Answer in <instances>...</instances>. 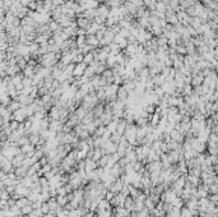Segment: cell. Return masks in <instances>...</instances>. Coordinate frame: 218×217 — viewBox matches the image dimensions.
Instances as JSON below:
<instances>
[{"label":"cell","instance_id":"1","mask_svg":"<svg viewBox=\"0 0 218 217\" xmlns=\"http://www.w3.org/2000/svg\"><path fill=\"white\" fill-rule=\"evenodd\" d=\"M87 65L84 64V63H79V64H75L74 69H73V73L72 75L74 77V78H80L83 74H84V70H86Z\"/></svg>","mask_w":218,"mask_h":217},{"label":"cell","instance_id":"2","mask_svg":"<svg viewBox=\"0 0 218 217\" xmlns=\"http://www.w3.org/2000/svg\"><path fill=\"white\" fill-rule=\"evenodd\" d=\"M128 91H126L122 86H119L117 91H116V100L117 101H121V102H126V99H128Z\"/></svg>","mask_w":218,"mask_h":217},{"label":"cell","instance_id":"3","mask_svg":"<svg viewBox=\"0 0 218 217\" xmlns=\"http://www.w3.org/2000/svg\"><path fill=\"white\" fill-rule=\"evenodd\" d=\"M97 16H101V17H105V18H107L108 16H110V6L105 5L103 3H101L100 5L97 6Z\"/></svg>","mask_w":218,"mask_h":217},{"label":"cell","instance_id":"4","mask_svg":"<svg viewBox=\"0 0 218 217\" xmlns=\"http://www.w3.org/2000/svg\"><path fill=\"white\" fill-rule=\"evenodd\" d=\"M170 134V138H171V141H175V142H177V143H181L184 142V134H181L179 130H176V129H172V130L168 133Z\"/></svg>","mask_w":218,"mask_h":217},{"label":"cell","instance_id":"5","mask_svg":"<svg viewBox=\"0 0 218 217\" xmlns=\"http://www.w3.org/2000/svg\"><path fill=\"white\" fill-rule=\"evenodd\" d=\"M75 22H77V26H78V28H84L87 30L88 27L91 26V20L84 18V17H79V18H75Z\"/></svg>","mask_w":218,"mask_h":217},{"label":"cell","instance_id":"6","mask_svg":"<svg viewBox=\"0 0 218 217\" xmlns=\"http://www.w3.org/2000/svg\"><path fill=\"white\" fill-rule=\"evenodd\" d=\"M27 171H28V167L26 166H19V167H15L14 169V174L18 179H23V178L27 176Z\"/></svg>","mask_w":218,"mask_h":217},{"label":"cell","instance_id":"7","mask_svg":"<svg viewBox=\"0 0 218 217\" xmlns=\"http://www.w3.org/2000/svg\"><path fill=\"white\" fill-rule=\"evenodd\" d=\"M103 111H105V106H103V104H100V102H98L96 106H93V108H92V114L94 118H100L101 115L103 114Z\"/></svg>","mask_w":218,"mask_h":217},{"label":"cell","instance_id":"8","mask_svg":"<svg viewBox=\"0 0 218 217\" xmlns=\"http://www.w3.org/2000/svg\"><path fill=\"white\" fill-rule=\"evenodd\" d=\"M203 80H204V77H203L202 74H199L198 75H194V77H191V83H190V86L194 88V87H198V86H202L203 85Z\"/></svg>","mask_w":218,"mask_h":217},{"label":"cell","instance_id":"9","mask_svg":"<svg viewBox=\"0 0 218 217\" xmlns=\"http://www.w3.org/2000/svg\"><path fill=\"white\" fill-rule=\"evenodd\" d=\"M97 169V162L93 160H89V159H86V167H84V171L87 173H91V171L96 170Z\"/></svg>","mask_w":218,"mask_h":217},{"label":"cell","instance_id":"10","mask_svg":"<svg viewBox=\"0 0 218 217\" xmlns=\"http://www.w3.org/2000/svg\"><path fill=\"white\" fill-rule=\"evenodd\" d=\"M60 61L63 63V64H65V65L70 64V63L73 61V55L70 54L69 51H64V52H61V58H60Z\"/></svg>","mask_w":218,"mask_h":217},{"label":"cell","instance_id":"11","mask_svg":"<svg viewBox=\"0 0 218 217\" xmlns=\"http://www.w3.org/2000/svg\"><path fill=\"white\" fill-rule=\"evenodd\" d=\"M86 45H89L92 47H98V40L94 35H87L86 36Z\"/></svg>","mask_w":218,"mask_h":217},{"label":"cell","instance_id":"12","mask_svg":"<svg viewBox=\"0 0 218 217\" xmlns=\"http://www.w3.org/2000/svg\"><path fill=\"white\" fill-rule=\"evenodd\" d=\"M126 125H128V123H126V120L125 119H120V120L117 121V125H116V130L115 132H117L119 134H124V130H125V128H126Z\"/></svg>","mask_w":218,"mask_h":217},{"label":"cell","instance_id":"13","mask_svg":"<svg viewBox=\"0 0 218 217\" xmlns=\"http://www.w3.org/2000/svg\"><path fill=\"white\" fill-rule=\"evenodd\" d=\"M124 208L129 209L130 212L134 211V199H133L130 195H128V197L125 198V202H124ZM135 212V211H134Z\"/></svg>","mask_w":218,"mask_h":217},{"label":"cell","instance_id":"14","mask_svg":"<svg viewBox=\"0 0 218 217\" xmlns=\"http://www.w3.org/2000/svg\"><path fill=\"white\" fill-rule=\"evenodd\" d=\"M110 159H111V155H108V153H107V155H105V156H102L98 161H96L97 167H105L107 165V162H108V160H110Z\"/></svg>","mask_w":218,"mask_h":217},{"label":"cell","instance_id":"15","mask_svg":"<svg viewBox=\"0 0 218 217\" xmlns=\"http://www.w3.org/2000/svg\"><path fill=\"white\" fill-rule=\"evenodd\" d=\"M156 4H157L156 0H143V6L148 10L156 9Z\"/></svg>","mask_w":218,"mask_h":217},{"label":"cell","instance_id":"16","mask_svg":"<svg viewBox=\"0 0 218 217\" xmlns=\"http://www.w3.org/2000/svg\"><path fill=\"white\" fill-rule=\"evenodd\" d=\"M19 148H20V153H23V155H26V153H30V152H33V151H34V146L31 144V143H27V144L19 147Z\"/></svg>","mask_w":218,"mask_h":217},{"label":"cell","instance_id":"17","mask_svg":"<svg viewBox=\"0 0 218 217\" xmlns=\"http://www.w3.org/2000/svg\"><path fill=\"white\" fill-rule=\"evenodd\" d=\"M30 201H28V198L27 197H20L19 199H17L15 201V206L18 208H22V207H24V206H27V204H30Z\"/></svg>","mask_w":218,"mask_h":217},{"label":"cell","instance_id":"18","mask_svg":"<svg viewBox=\"0 0 218 217\" xmlns=\"http://www.w3.org/2000/svg\"><path fill=\"white\" fill-rule=\"evenodd\" d=\"M152 80H153L154 86H158V87H160L163 82H166V78H165L163 75H161V74H157V75L152 77Z\"/></svg>","mask_w":218,"mask_h":217},{"label":"cell","instance_id":"19","mask_svg":"<svg viewBox=\"0 0 218 217\" xmlns=\"http://www.w3.org/2000/svg\"><path fill=\"white\" fill-rule=\"evenodd\" d=\"M87 113H88V111H87L83 106H78V107L75 108V111H74V114L80 119V120H82V119H83L84 116H86V114H87Z\"/></svg>","mask_w":218,"mask_h":217},{"label":"cell","instance_id":"20","mask_svg":"<svg viewBox=\"0 0 218 217\" xmlns=\"http://www.w3.org/2000/svg\"><path fill=\"white\" fill-rule=\"evenodd\" d=\"M94 61V58L92 55V52H87L86 55H83V63L86 64L87 66H88L89 64H92V63Z\"/></svg>","mask_w":218,"mask_h":217},{"label":"cell","instance_id":"21","mask_svg":"<svg viewBox=\"0 0 218 217\" xmlns=\"http://www.w3.org/2000/svg\"><path fill=\"white\" fill-rule=\"evenodd\" d=\"M120 139H121V134H119L117 132H112V133H111V135H110V139H108V141L112 142V143H115V144H119Z\"/></svg>","mask_w":218,"mask_h":217},{"label":"cell","instance_id":"22","mask_svg":"<svg viewBox=\"0 0 218 217\" xmlns=\"http://www.w3.org/2000/svg\"><path fill=\"white\" fill-rule=\"evenodd\" d=\"M116 64V58H115V55H110L108 54V56H107V59H106V63H105V65L107 66V68H112Z\"/></svg>","mask_w":218,"mask_h":217},{"label":"cell","instance_id":"23","mask_svg":"<svg viewBox=\"0 0 218 217\" xmlns=\"http://www.w3.org/2000/svg\"><path fill=\"white\" fill-rule=\"evenodd\" d=\"M23 74L26 78H32V77L34 75V72H33V66H30L27 65L26 68L23 69Z\"/></svg>","mask_w":218,"mask_h":217},{"label":"cell","instance_id":"24","mask_svg":"<svg viewBox=\"0 0 218 217\" xmlns=\"http://www.w3.org/2000/svg\"><path fill=\"white\" fill-rule=\"evenodd\" d=\"M171 204L174 206L175 208H181L182 206H184V201H182V199H181L180 197H175L174 199H172Z\"/></svg>","mask_w":218,"mask_h":217},{"label":"cell","instance_id":"25","mask_svg":"<svg viewBox=\"0 0 218 217\" xmlns=\"http://www.w3.org/2000/svg\"><path fill=\"white\" fill-rule=\"evenodd\" d=\"M56 202H58V204L60 207H64L68 203V198H66V195H56Z\"/></svg>","mask_w":218,"mask_h":217},{"label":"cell","instance_id":"26","mask_svg":"<svg viewBox=\"0 0 218 217\" xmlns=\"http://www.w3.org/2000/svg\"><path fill=\"white\" fill-rule=\"evenodd\" d=\"M32 211H33V208H32V206H31V203H30V204H27V206H24V207L20 208V215L28 216Z\"/></svg>","mask_w":218,"mask_h":217},{"label":"cell","instance_id":"27","mask_svg":"<svg viewBox=\"0 0 218 217\" xmlns=\"http://www.w3.org/2000/svg\"><path fill=\"white\" fill-rule=\"evenodd\" d=\"M102 157V152H101V147H97V148L93 149V156H92V160L93 161H98Z\"/></svg>","mask_w":218,"mask_h":217},{"label":"cell","instance_id":"28","mask_svg":"<svg viewBox=\"0 0 218 217\" xmlns=\"http://www.w3.org/2000/svg\"><path fill=\"white\" fill-rule=\"evenodd\" d=\"M49 28H50L51 32H55V31L60 30L61 27L59 26V23L56 22V20H50V22H49Z\"/></svg>","mask_w":218,"mask_h":217},{"label":"cell","instance_id":"29","mask_svg":"<svg viewBox=\"0 0 218 217\" xmlns=\"http://www.w3.org/2000/svg\"><path fill=\"white\" fill-rule=\"evenodd\" d=\"M180 217H193L190 209H188L185 206H182L180 208Z\"/></svg>","mask_w":218,"mask_h":217},{"label":"cell","instance_id":"30","mask_svg":"<svg viewBox=\"0 0 218 217\" xmlns=\"http://www.w3.org/2000/svg\"><path fill=\"white\" fill-rule=\"evenodd\" d=\"M188 174L194 175V176H196V178H200V174H202V170H200V166H196V167H194V169L188 170Z\"/></svg>","mask_w":218,"mask_h":217},{"label":"cell","instance_id":"31","mask_svg":"<svg viewBox=\"0 0 218 217\" xmlns=\"http://www.w3.org/2000/svg\"><path fill=\"white\" fill-rule=\"evenodd\" d=\"M75 44H77V47H82L83 45H86V36H77Z\"/></svg>","mask_w":218,"mask_h":217},{"label":"cell","instance_id":"32","mask_svg":"<svg viewBox=\"0 0 218 217\" xmlns=\"http://www.w3.org/2000/svg\"><path fill=\"white\" fill-rule=\"evenodd\" d=\"M40 211L42 212V215H47L49 212H50V208H49V204L46 202H42V206H41V208H40Z\"/></svg>","mask_w":218,"mask_h":217},{"label":"cell","instance_id":"33","mask_svg":"<svg viewBox=\"0 0 218 217\" xmlns=\"http://www.w3.org/2000/svg\"><path fill=\"white\" fill-rule=\"evenodd\" d=\"M185 28H186V31H188V33H189V36H190V37H196V36H198V35H196V31H195L194 27H191V26H186Z\"/></svg>","mask_w":218,"mask_h":217},{"label":"cell","instance_id":"34","mask_svg":"<svg viewBox=\"0 0 218 217\" xmlns=\"http://www.w3.org/2000/svg\"><path fill=\"white\" fill-rule=\"evenodd\" d=\"M106 69V65L105 64H102V63H100L98 61V65H97V68H96V74H98V75H101L102 74V72Z\"/></svg>","mask_w":218,"mask_h":217},{"label":"cell","instance_id":"35","mask_svg":"<svg viewBox=\"0 0 218 217\" xmlns=\"http://www.w3.org/2000/svg\"><path fill=\"white\" fill-rule=\"evenodd\" d=\"M156 10H157V12H160V13H165V12H166V5H165L162 1L157 3V4H156Z\"/></svg>","mask_w":218,"mask_h":217},{"label":"cell","instance_id":"36","mask_svg":"<svg viewBox=\"0 0 218 217\" xmlns=\"http://www.w3.org/2000/svg\"><path fill=\"white\" fill-rule=\"evenodd\" d=\"M116 125H117V123H116V121H114V120H112L110 124H107V125H106V130H108L110 133L115 132V130H116Z\"/></svg>","mask_w":218,"mask_h":217},{"label":"cell","instance_id":"37","mask_svg":"<svg viewBox=\"0 0 218 217\" xmlns=\"http://www.w3.org/2000/svg\"><path fill=\"white\" fill-rule=\"evenodd\" d=\"M172 208H174V206L170 202H163V211L166 213H170L172 211Z\"/></svg>","mask_w":218,"mask_h":217},{"label":"cell","instance_id":"38","mask_svg":"<svg viewBox=\"0 0 218 217\" xmlns=\"http://www.w3.org/2000/svg\"><path fill=\"white\" fill-rule=\"evenodd\" d=\"M102 77H105L106 79H108V78H111V77H114V74H112V70L110 68H106L105 70L102 72V74H101Z\"/></svg>","mask_w":218,"mask_h":217},{"label":"cell","instance_id":"39","mask_svg":"<svg viewBox=\"0 0 218 217\" xmlns=\"http://www.w3.org/2000/svg\"><path fill=\"white\" fill-rule=\"evenodd\" d=\"M19 127V123L18 121H15V120H10L9 121V128H10V130L14 132V130H17Z\"/></svg>","mask_w":218,"mask_h":217},{"label":"cell","instance_id":"40","mask_svg":"<svg viewBox=\"0 0 218 217\" xmlns=\"http://www.w3.org/2000/svg\"><path fill=\"white\" fill-rule=\"evenodd\" d=\"M154 108H156V106H154V105L148 104L146 107H144V110H146L147 114H150V115H152V114H154Z\"/></svg>","mask_w":218,"mask_h":217},{"label":"cell","instance_id":"41","mask_svg":"<svg viewBox=\"0 0 218 217\" xmlns=\"http://www.w3.org/2000/svg\"><path fill=\"white\" fill-rule=\"evenodd\" d=\"M22 85H23V87H31V86H33L32 85V78H24L22 79Z\"/></svg>","mask_w":218,"mask_h":217},{"label":"cell","instance_id":"42","mask_svg":"<svg viewBox=\"0 0 218 217\" xmlns=\"http://www.w3.org/2000/svg\"><path fill=\"white\" fill-rule=\"evenodd\" d=\"M217 184H210L209 188H208V194H217Z\"/></svg>","mask_w":218,"mask_h":217},{"label":"cell","instance_id":"43","mask_svg":"<svg viewBox=\"0 0 218 217\" xmlns=\"http://www.w3.org/2000/svg\"><path fill=\"white\" fill-rule=\"evenodd\" d=\"M128 41H126V38H122V40L120 41V42H119L117 44V46H119V49H120V50L122 51V50H124V49L126 47V46H128Z\"/></svg>","mask_w":218,"mask_h":217},{"label":"cell","instance_id":"44","mask_svg":"<svg viewBox=\"0 0 218 217\" xmlns=\"http://www.w3.org/2000/svg\"><path fill=\"white\" fill-rule=\"evenodd\" d=\"M51 169H52V166L50 165V163H46V165H44V166H41V171H42V173H49V171H51Z\"/></svg>","mask_w":218,"mask_h":217},{"label":"cell","instance_id":"45","mask_svg":"<svg viewBox=\"0 0 218 217\" xmlns=\"http://www.w3.org/2000/svg\"><path fill=\"white\" fill-rule=\"evenodd\" d=\"M126 163H129V162H128V160H126L125 157H121V159L117 161V165L120 166V167H125V166H126Z\"/></svg>","mask_w":218,"mask_h":217},{"label":"cell","instance_id":"46","mask_svg":"<svg viewBox=\"0 0 218 217\" xmlns=\"http://www.w3.org/2000/svg\"><path fill=\"white\" fill-rule=\"evenodd\" d=\"M31 206H32V208H33V209H40V208H41V206H42V202L36 201V202L31 203Z\"/></svg>","mask_w":218,"mask_h":217},{"label":"cell","instance_id":"47","mask_svg":"<svg viewBox=\"0 0 218 217\" xmlns=\"http://www.w3.org/2000/svg\"><path fill=\"white\" fill-rule=\"evenodd\" d=\"M119 33H120L124 38H126L128 36H130V32H129L128 30H125V28H120V32H119Z\"/></svg>","mask_w":218,"mask_h":217},{"label":"cell","instance_id":"48","mask_svg":"<svg viewBox=\"0 0 218 217\" xmlns=\"http://www.w3.org/2000/svg\"><path fill=\"white\" fill-rule=\"evenodd\" d=\"M208 199L212 203H217V199H218V195L217 194H208Z\"/></svg>","mask_w":218,"mask_h":217},{"label":"cell","instance_id":"49","mask_svg":"<svg viewBox=\"0 0 218 217\" xmlns=\"http://www.w3.org/2000/svg\"><path fill=\"white\" fill-rule=\"evenodd\" d=\"M77 36H87V31L84 28H78L77 30Z\"/></svg>","mask_w":218,"mask_h":217},{"label":"cell","instance_id":"50","mask_svg":"<svg viewBox=\"0 0 218 217\" xmlns=\"http://www.w3.org/2000/svg\"><path fill=\"white\" fill-rule=\"evenodd\" d=\"M56 192H58V195H66V192H65L64 187L58 188V189H56Z\"/></svg>","mask_w":218,"mask_h":217},{"label":"cell","instance_id":"51","mask_svg":"<svg viewBox=\"0 0 218 217\" xmlns=\"http://www.w3.org/2000/svg\"><path fill=\"white\" fill-rule=\"evenodd\" d=\"M28 6H30V8L32 9V10H34V12H36V8H37V3H36V1H30V3H28Z\"/></svg>","mask_w":218,"mask_h":217},{"label":"cell","instance_id":"52","mask_svg":"<svg viewBox=\"0 0 218 217\" xmlns=\"http://www.w3.org/2000/svg\"><path fill=\"white\" fill-rule=\"evenodd\" d=\"M54 175H55V174L52 173V170H51V171H49V173H45V174H44V176H45V178H46V179L49 180V179H51V178L54 176Z\"/></svg>","mask_w":218,"mask_h":217},{"label":"cell","instance_id":"53","mask_svg":"<svg viewBox=\"0 0 218 217\" xmlns=\"http://www.w3.org/2000/svg\"><path fill=\"white\" fill-rule=\"evenodd\" d=\"M6 46H8V44H5L4 41H0V51L6 50Z\"/></svg>","mask_w":218,"mask_h":217},{"label":"cell","instance_id":"54","mask_svg":"<svg viewBox=\"0 0 218 217\" xmlns=\"http://www.w3.org/2000/svg\"><path fill=\"white\" fill-rule=\"evenodd\" d=\"M94 216V212H92V211H88V212H86L84 215L82 216V217H93Z\"/></svg>","mask_w":218,"mask_h":217}]
</instances>
